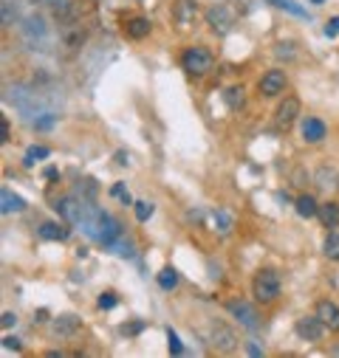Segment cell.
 I'll return each mask as SVG.
<instances>
[{
	"label": "cell",
	"mask_w": 339,
	"mask_h": 358,
	"mask_svg": "<svg viewBox=\"0 0 339 358\" xmlns=\"http://www.w3.org/2000/svg\"><path fill=\"white\" fill-rule=\"evenodd\" d=\"M158 285H161L164 291L179 288V271H176V268H161V274H158Z\"/></svg>",
	"instance_id": "cell-22"
},
{
	"label": "cell",
	"mask_w": 339,
	"mask_h": 358,
	"mask_svg": "<svg viewBox=\"0 0 339 358\" xmlns=\"http://www.w3.org/2000/svg\"><path fill=\"white\" fill-rule=\"evenodd\" d=\"M322 254H325L328 259L339 262V229L328 232V237H325V243H322Z\"/></svg>",
	"instance_id": "cell-20"
},
{
	"label": "cell",
	"mask_w": 339,
	"mask_h": 358,
	"mask_svg": "<svg viewBox=\"0 0 339 358\" xmlns=\"http://www.w3.org/2000/svg\"><path fill=\"white\" fill-rule=\"evenodd\" d=\"M23 209H26V201L20 195H15L9 187L0 189V212H3V214H17Z\"/></svg>",
	"instance_id": "cell-13"
},
{
	"label": "cell",
	"mask_w": 339,
	"mask_h": 358,
	"mask_svg": "<svg viewBox=\"0 0 339 358\" xmlns=\"http://www.w3.org/2000/svg\"><path fill=\"white\" fill-rule=\"evenodd\" d=\"M314 313H317L320 322H322L331 333H339V305H336V302H331V299H320Z\"/></svg>",
	"instance_id": "cell-8"
},
{
	"label": "cell",
	"mask_w": 339,
	"mask_h": 358,
	"mask_svg": "<svg viewBox=\"0 0 339 358\" xmlns=\"http://www.w3.org/2000/svg\"><path fill=\"white\" fill-rule=\"evenodd\" d=\"M116 302H119V299H116V293H110V291H105V293L97 299L99 310H113V307H116Z\"/></svg>",
	"instance_id": "cell-30"
},
{
	"label": "cell",
	"mask_w": 339,
	"mask_h": 358,
	"mask_svg": "<svg viewBox=\"0 0 339 358\" xmlns=\"http://www.w3.org/2000/svg\"><path fill=\"white\" fill-rule=\"evenodd\" d=\"M300 110H303L300 99H297V96H286V99L277 105V110H274V121H277V127L288 130V127L297 121V116H300Z\"/></svg>",
	"instance_id": "cell-7"
},
{
	"label": "cell",
	"mask_w": 339,
	"mask_h": 358,
	"mask_svg": "<svg viewBox=\"0 0 339 358\" xmlns=\"http://www.w3.org/2000/svg\"><path fill=\"white\" fill-rule=\"evenodd\" d=\"M3 347H6V350H15V352H20V341H17L15 336H6V339H3Z\"/></svg>",
	"instance_id": "cell-36"
},
{
	"label": "cell",
	"mask_w": 339,
	"mask_h": 358,
	"mask_svg": "<svg viewBox=\"0 0 339 358\" xmlns=\"http://www.w3.org/2000/svg\"><path fill=\"white\" fill-rule=\"evenodd\" d=\"M333 181H336V175H333V169H325V167H322V169L317 172V187H320V189H328V187H336Z\"/></svg>",
	"instance_id": "cell-26"
},
{
	"label": "cell",
	"mask_w": 339,
	"mask_h": 358,
	"mask_svg": "<svg viewBox=\"0 0 339 358\" xmlns=\"http://www.w3.org/2000/svg\"><path fill=\"white\" fill-rule=\"evenodd\" d=\"M23 34H26V40H34V37H46L49 28H46V23H42L40 17H28L26 26H23Z\"/></svg>",
	"instance_id": "cell-21"
},
{
	"label": "cell",
	"mask_w": 339,
	"mask_h": 358,
	"mask_svg": "<svg viewBox=\"0 0 339 358\" xmlns=\"http://www.w3.org/2000/svg\"><path fill=\"white\" fill-rule=\"evenodd\" d=\"M212 347L221 350V352H232L238 347V339H235L232 327H226V325H215V327H212Z\"/></svg>",
	"instance_id": "cell-11"
},
{
	"label": "cell",
	"mask_w": 339,
	"mask_h": 358,
	"mask_svg": "<svg viewBox=\"0 0 339 358\" xmlns=\"http://www.w3.org/2000/svg\"><path fill=\"white\" fill-rule=\"evenodd\" d=\"M272 3H274L277 9H286V12H291L294 17H308V15H306V9H300V6L294 3V0H272Z\"/></svg>",
	"instance_id": "cell-25"
},
{
	"label": "cell",
	"mask_w": 339,
	"mask_h": 358,
	"mask_svg": "<svg viewBox=\"0 0 339 358\" xmlns=\"http://www.w3.org/2000/svg\"><path fill=\"white\" fill-rule=\"evenodd\" d=\"M181 68L190 76H206L212 68H215V57H212V51L204 49V46H192L181 54Z\"/></svg>",
	"instance_id": "cell-2"
},
{
	"label": "cell",
	"mask_w": 339,
	"mask_h": 358,
	"mask_svg": "<svg viewBox=\"0 0 339 358\" xmlns=\"http://www.w3.org/2000/svg\"><path fill=\"white\" fill-rule=\"evenodd\" d=\"M300 133H303V139H306L308 144H320V142L328 136V127H325V121H322V119L308 116V119H303Z\"/></svg>",
	"instance_id": "cell-10"
},
{
	"label": "cell",
	"mask_w": 339,
	"mask_h": 358,
	"mask_svg": "<svg viewBox=\"0 0 339 358\" xmlns=\"http://www.w3.org/2000/svg\"><path fill=\"white\" fill-rule=\"evenodd\" d=\"M124 31H127V37H133V40H142V37H147L150 34V20L147 17H131L124 23Z\"/></svg>",
	"instance_id": "cell-15"
},
{
	"label": "cell",
	"mask_w": 339,
	"mask_h": 358,
	"mask_svg": "<svg viewBox=\"0 0 339 358\" xmlns=\"http://www.w3.org/2000/svg\"><path fill=\"white\" fill-rule=\"evenodd\" d=\"M339 34V17H333L328 26H325V37H336Z\"/></svg>",
	"instance_id": "cell-34"
},
{
	"label": "cell",
	"mask_w": 339,
	"mask_h": 358,
	"mask_svg": "<svg viewBox=\"0 0 339 358\" xmlns=\"http://www.w3.org/2000/svg\"><path fill=\"white\" fill-rule=\"evenodd\" d=\"M0 142H9V121H0Z\"/></svg>",
	"instance_id": "cell-37"
},
{
	"label": "cell",
	"mask_w": 339,
	"mask_h": 358,
	"mask_svg": "<svg viewBox=\"0 0 339 358\" xmlns=\"http://www.w3.org/2000/svg\"><path fill=\"white\" fill-rule=\"evenodd\" d=\"M76 327H79V319L71 316V313H63V316L54 319V330L60 336H71V333H76Z\"/></svg>",
	"instance_id": "cell-19"
},
{
	"label": "cell",
	"mask_w": 339,
	"mask_h": 358,
	"mask_svg": "<svg viewBox=\"0 0 339 358\" xmlns=\"http://www.w3.org/2000/svg\"><path fill=\"white\" fill-rule=\"evenodd\" d=\"M226 310L238 319V325H243L246 330H258V327H261L258 310H254L249 302H243V299H229V302H226Z\"/></svg>",
	"instance_id": "cell-3"
},
{
	"label": "cell",
	"mask_w": 339,
	"mask_h": 358,
	"mask_svg": "<svg viewBox=\"0 0 339 358\" xmlns=\"http://www.w3.org/2000/svg\"><path fill=\"white\" fill-rule=\"evenodd\" d=\"M173 15H176V26L179 28H190L195 15H198V3H195V0H179Z\"/></svg>",
	"instance_id": "cell-12"
},
{
	"label": "cell",
	"mask_w": 339,
	"mask_h": 358,
	"mask_svg": "<svg viewBox=\"0 0 339 358\" xmlns=\"http://www.w3.org/2000/svg\"><path fill=\"white\" fill-rule=\"evenodd\" d=\"M311 3H325V0H311Z\"/></svg>",
	"instance_id": "cell-41"
},
{
	"label": "cell",
	"mask_w": 339,
	"mask_h": 358,
	"mask_svg": "<svg viewBox=\"0 0 339 358\" xmlns=\"http://www.w3.org/2000/svg\"><path fill=\"white\" fill-rule=\"evenodd\" d=\"M224 102H226V108H229V110H240V108L246 105V91H243L240 85L226 87V91H224Z\"/></svg>",
	"instance_id": "cell-17"
},
{
	"label": "cell",
	"mask_w": 339,
	"mask_h": 358,
	"mask_svg": "<svg viewBox=\"0 0 339 358\" xmlns=\"http://www.w3.org/2000/svg\"><path fill=\"white\" fill-rule=\"evenodd\" d=\"M249 355H263V347H258V344H249Z\"/></svg>",
	"instance_id": "cell-38"
},
{
	"label": "cell",
	"mask_w": 339,
	"mask_h": 358,
	"mask_svg": "<svg viewBox=\"0 0 339 358\" xmlns=\"http://www.w3.org/2000/svg\"><path fill=\"white\" fill-rule=\"evenodd\" d=\"M325 330H328V327L320 322L317 313H314V316H300V319L294 322V333L300 336L303 341H320V339L325 336Z\"/></svg>",
	"instance_id": "cell-4"
},
{
	"label": "cell",
	"mask_w": 339,
	"mask_h": 358,
	"mask_svg": "<svg viewBox=\"0 0 339 358\" xmlns=\"http://www.w3.org/2000/svg\"><path fill=\"white\" fill-rule=\"evenodd\" d=\"M133 212H136V220H139V223H147V220L153 217V203L136 201V203H133Z\"/></svg>",
	"instance_id": "cell-24"
},
{
	"label": "cell",
	"mask_w": 339,
	"mask_h": 358,
	"mask_svg": "<svg viewBox=\"0 0 339 358\" xmlns=\"http://www.w3.org/2000/svg\"><path fill=\"white\" fill-rule=\"evenodd\" d=\"M286 85H288V79H286V71H280V68H272V71H266V74L261 76V82H258L261 94H263L266 99H272V96H280V94L286 91Z\"/></svg>",
	"instance_id": "cell-5"
},
{
	"label": "cell",
	"mask_w": 339,
	"mask_h": 358,
	"mask_svg": "<svg viewBox=\"0 0 339 358\" xmlns=\"http://www.w3.org/2000/svg\"><path fill=\"white\" fill-rule=\"evenodd\" d=\"M57 124V113H42L34 119V130H51Z\"/></svg>",
	"instance_id": "cell-27"
},
{
	"label": "cell",
	"mask_w": 339,
	"mask_h": 358,
	"mask_svg": "<svg viewBox=\"0 0 339 358\" xmlns=\"http://www.w3.org/2000/svg\"><path fill=\"white\" fill-rule=\"evenodd\" d=\"M212 223H215V232H218L221 237H229V235H232V226H235V223H232V217H229L224 209H215V212H212Z\"/></svg>",
	"instance_id": "cell-18"
},
{
	"label": "cell",
	"mask_w": 339,
	"mask_h": 358,
	"mask_svg": "<svg viewBox=\"0 0 339 358\" xmlns=\"http://www.w3.org/2000/svg\"><path fill=\"white\" fill-rule=\"evenodd\" d=\"M49 155H51V150H49V147H28V150H26L23 164H26V167H31L34 161H42V158H49Z\"/></svg>",
	"instance_id": "cell-23"
},
{
	"label": "cell",
	"mask_w": 339,
	"mask_h": 358,
	"mask_svg": "<svg viewBox=\"0 0 339 358\" xmlns=\"http://www.w3.org/2000/svg\"><path fill=\"white\" fill-rule=\"evenodd\" d=\"M0 325H3V327L9 330V327H15V325H17V316H15V313H9V310H6V313H3V319H0Z\"/></svg>",
	"instance_id": "cell-33"
},
{
	"label": "cell",
	"mask_w": 339,
	"mask_h": 358,
	"mask_svg": "<svg viewBox=\"0 0 339 358\" xmlns=\"http://www.w3.org/2000/svg\"><path fill=\"white\" fill-rule=\"evenodd\" d=\"M46 178H49V181H54V178H60V172H57L54 167H49V169H46Z\"/></svg>",
	"instance_id": "cell-39"
},
{
	"label": "cell",
	"mask_w": 339,
	"mask_h": 358,
	"mask_svg": "<svg viewBox=\"0 0 339 358\" xmlns=\"http://www.w3.org/2000/svg\"><path fill=\"white\" fill-rule=\"evenodd\" d=\"M110 195H113L116 201H122V203H131V195H127L124 184H113V187H110Z\"/></svg>",
	"instance_id": "cell-31"
},
{
	"label": "cell",
	"mask_w": 339,
	"mask_h": 358,
	"mask_svg": "<svg viewBox=\"0 0 339 358\" xmlns=\"http://www.w3.org/2000/svg\"><path fill=\"white\" fill-rule=\"evenodd\" d=\"M331 352H333V355H339V347H333V350H331Z\"/></svg>",
	"instance_id": "cell-40"
},
{
	"label": "cell",
	"mask_w": 339,
	"mask_h": 358,
	"mask_svg": "<svg viewBox=\"0 0 339 358\" xmlns=\"http://www.w3.org/2000/svg\"><path fill=\"white\" fill-rule=\"evenodd\" d=\"M251 296L261 305H272L280 296V274L274 268H261L258 274L251 277Z\"/></svg>",
	"instance_id": "cell-1"
},
{
	"label": "cell",
	"mask_w": 339,
	"mask_h": 358,
	"mask_svg": "<svg viewBox=\"0 0 339 358\" xmlns=\"http://www.w3.org/2000/svg\"><path fill=\"white\" fill-rule=\"evenodd\" d=\"M40 237H42V240H57V243H63V240L71 237V223H68V220H46V223L40 226Z\"/></svg>",
	"instance_id": "cell-9"
},
{
	"label": "cell",
	"mask_w": 339,
	"mask_h": 358,
	"mask_svg": "<svg viewBox=\"0 0 339 358\" xmlns=\"http://www.w3.org/2000/svg\"><path fill=\"white\" fill-rule=\"evenodd\" d=\"M206 23H209V28L215 31V34H229V28H232V23H235V17H232V9L229 6H224V3H218V6H212L209 12H206Z\"/></svg>",
	"instance_id": "cell-6"
},
{
	"label": "cell",
	"mask_w": 339,
	"mask_h": 358,
	"mask_svg": "<svg viewBox=\"0 0 339 358\" xmlns=\"http://www.w3.org/2000/svg\"><path fill=\"white\" fill-rule=\"evenodd\" d=\"M317 217L322 220V226H325V229H336V226H339V203H336V201L320 203Z\"/></svg>",
	"instance_id": "cell-14"
},
{
	"label": "cell",
	"mask_w": 339,
	"mask_h": 358,
	"mask_svg": "<svg viewBox=\"0 0 339 358\" xmlns=\"http://www.w3.org/2000/svg\"><path fill=\"white\" fill-rule=\"evenodd\" d=\"M12 3H9V0H3V26H12Z\"/></svg>",
	"instance_id": "cell-35"
},
{
	"label": "cell",
	"mask_w": 339,
	"mask_h": 358,
	"mask_svg": "<svg viewBox=\"0 0 339 358\" xmlns=\"http://www.w3.org/2000/svg\"><path fill=\"white\" fill-rule=\"evenodd\" d=\"M108 248H110L113 254H119V257H133V246L127 243V240H122V237H119L116 243H110Z\"/></svg>",
	"instance_id": "cell-28"
},
{
	"label": "cell",
	"mask_w": 339,
	"mask_h": 358,
	"mask_svg": "<svg viewBox=\"0 0 339 358\" xmlns=\"http://www.w3.org/2000/svg\"><path fill=\"white\" fill-rule=\"evenodd\" d=\"M294 209H297V214H300V217L311 220V217H317V212H320V203H317L311 195H300V198L294 201Z\"/></svg>",
	"instance_id": "cell-16"
},
{
	"label": "cell",
	"mask_w": 339,
	"mask_h": 358,
	"mask_svg": "<svg viewBox=\"0 0 339 358\" xmlns=\"http://www.w3.org/2000/svg\"><path fill=\"white\" fill-rule=\"evenodd\" d=\"M142 330H144V322H131V325L122 327V333H127V336H136V333H142Z\"/></svg>",
	"instance_id": "cell-32"
},
{
	"label": "cell",
	"mask_w": 339,
	"mask_h": 358,
	"mask_svg": "<svg viewBox=\"0 0 339 358\" xmlns=\"http://www.w3.org/2000/svg\"><path fill=\"white\" fill-rule=\"evenodd\" d=\"M167 341H170V352H173V355H184V344H181V339H179L176 330L167 327Z\"/></svg>",
	"instance_id": "cell-29"
}]
</instances>
